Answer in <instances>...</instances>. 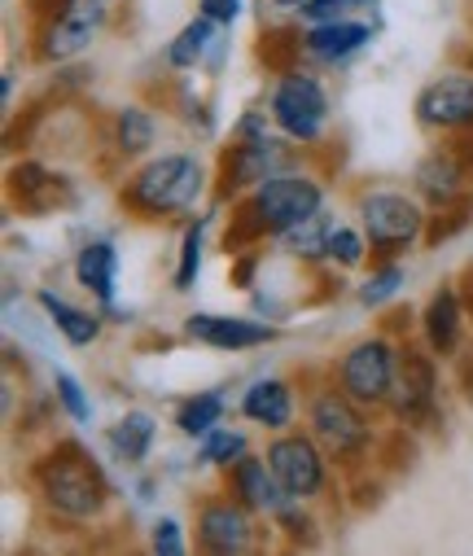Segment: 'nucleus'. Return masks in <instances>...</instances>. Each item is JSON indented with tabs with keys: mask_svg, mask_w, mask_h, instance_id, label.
Here are the masks:
<instances>
[{
	"mask_svg": "<svg viewBox=\"0 0 473 556\" xmlns=\"http://www.w3.org/2000/svg\"><path fill=\"white\" fill-rule=\"evenodd\" d=\"M408 286V271H403V258H373L360 276V286H356V303L364 312H386Z\"/></svg>",
	"mask_w": 473,
	"mask_h": 556,
	"instance_id": "nucleus-28",
	"label": "nucleus"
},
{
	"mask_svg": "<svg viewBox=\"0 0 473 556\" xmlns=\"http://www.w3.org/2000/svg\"><path fill=\"white\" fill-rule=\"evenodd\" d=\"M272 136H281V131H276V118L267 105H246L228 127V141H272Z\"/></svg>",
	"mask_w": 473,
	"mask_h": 556,
	"instance_id": "nucleus-35",
	"label": "nucleus"
},
{
	"mask_svg": "<svg viewBox=\"0 0 473 556\" xmlns=\"http://www.w3.org/2000/svg\"><path fill=\"white\" fill-rule=\"evenodd\" d=\"M75 286L105 312V320H119V245L110 237H88L75 250Z\"/></svg>",
	"mask_w": 473,
	"mask_h": 556,
	"instance_id": "nucleus-20",
	"label": "nucleus"
},
{
	"mask_svg": "<svg viewBox=\"0 0 473 556\" xmlns=\"http://www.w3.org/2000/svg\"><path fill=\"white\" fill-rule=\"evenodd\" d=\"M315 150H302L285 136H272V141H228L215 154V206H233L237 198H246L254 185H263L267 176L307 163Z\"/></svg>",
	"mask_w": 473,
	"mask_h": 556,
	"instance_id": "nucleus-11",
	"label": "nucleus"
},
{
	"mask_svg": "<svg viewBox=\"0 0 473 556\" xmlns=\"http://www.w3.org/2000/svg\"><path fill=\"white\" fill-rule=\"evenodd\" d=\"M294 40H298V62L315 71H338L377 40V23L360 14L329 18V23H294Z\"/></svg>",
	"mask_w": 473,
	"mask_h": 556,
	"instance_id": "nucleus-15",
	"label": "nucleus"
},
{
	"mask_svg": "<svg viewBox=\"0 0 473 556\" xmlns=\"http://www.w3.org/2000/svg\"><path fill=\"white\" fill-rule=\"evenodd\" d=\"M276 118V131L285 141L302 146V150H321L325 136L334 127V97L329 84L321 79V71L307 62H289L281 71H272L267 84V101H263Z\"/></svg>",
	"mask_w": 473,
	"mask_h": 556,
	"instance_id": "nucleus-5",
	"label": "nucleus"
},
{
	"mask_svg": "<svg viewBox=\"0 0 473 556\" xmlns=\"http://www.w3.org/2000/svg\"><path fill=\"white\" fill-rule=\"evenodd\" d=\"M302 426L315 434V443L329 452V460L338 465V473L347 482L360 478V473H373V465L382 460L377 412L356 403L329 377V368L302 381Z\"/></svg>",
	"mask_w": 473,
	"mask_h": 556,
	"instance_id": "nucleus-4",
	"label": "nucleus"
},
{
	"mask_svg": "<svg viewBox=\"0 0 473 556\" xmlns=\"http://www.w3.org/2000/svg\"><path fill=\"white\" fill-rule=\"evenodd\" d=\"M220 211V206H215ZM215 211L207 215H194L185 219V232H181V254H176V271H172V290L176 294H189L202 276V258H207V232L215 224Z\"/></svg>",
	"mask_w": 473,
	"mask_h": 556,
	"instance_id": "nucleus-29",
	"label": "nucleus"
},
{
	"mask_svg": "<svg viewBox=\"0 0 473 556\" xmlns=\"http://www.w3.org/2000/svg\"><path fill=\"white\" fill-rule=\"evenodd\" d=\"M36 307L45 312V320L62 333V342L66 346H75V351H88L92 342H101V333H105V312L101 307H79V303H71L66 294H58V290H36Z\"/></svg>",
	"mask_w": 473,
	"mask_h": 556,
	"instance_id": "nucleus-23",
	"label": "nucleus"
},
{
	"mask_svg": "<svg viewBox=\"0 0 473 556\" xmlns=\"http://www.w3.org/2000/svg\"><path fill=\"white\" fill-rule=\"evenodd\" d=\"M460 66H473V49H469V53H460Z\"/></svg>",
	"mask_w": 473,
	"mask_h": 556,
	"instance_id": "nucleus-45",
	"label": "nucleus"
},
{
	"mask_svg": "<svg viewBox=\"0 0 473 556\" xmlns=\"http://www.w3.org/2000/svg\"><path fill=\"white\" fill-rule=\"evenodd\" d=\"M237 412L241 421L263 430V434H281V430H294L298 416H302V390L294 377L285 372H267V377H254L241 399H237Z\"/></svg>",
	"mask_w": 473,
	"mask_h": 556,
	"instance_id": "nucleus-19",
	"label": "nucleus"
},
{
	"mask_svg": "<svg viewBox=\"0 0 473 556\" xmlns=\"http://www.w3.org/2000/svg\"><path fill=\"white\" fill-rule=\"evenodd\" d=\"M412 189L430 211H451L473 202V136H443L412 167Z\"/></svg>",
	"mask_w": 473,
	"mask_h": 556,
	"instance_id": "nucleus-13",
	"label": "nucleus"
},
{
	"mask_svg": "<svg viewBox=\"0 0 473 556\" xmlns=\"http://www.w3.org/2000/svg\"><path fill=\"white\" fill-rule=\"evenodd\" d=\"M377 5V0H311L294 14V23H329V18H351L360 10Z\"/></svg>",
	"mask_w": 473,
	"mask_h": 556,
	"instance_id": "nucleus-37",
	"label": "nucleus"
},
{
	"mask_svg": "<svg viewBox=\"0 0 473 556\" xmlns=\"http://www.w3.org/2000/svg\"><path fill=\"white\" fill-rule=\"evenodd\" d=\"M97 5H101V10L110 14V10H119V0H97Z\"/></svg>",
	"mask_w": 473,
	"mask_h": 556,
	"instance_id": "nucleus-44",
	"label": "nucleus"
},
{
	"mask_svg": "<svg viewBox=\"0 0 473 556\" xmlns=\"http://www.w3.org/2000/svg\"><path fill=\"white\" fill-rule=\"evenodd\" d=\"M189 547H194V530L181 517H172V513L153 517V526H149V552L153 556H185Z\"/></svg>",
	"mask_w": 473,
	"mask_h": 556,
	"instance_id": "nucleus-34",
	"label": "nucleus"
},
{
	"mask_svg": "<svg viewBox=\"0 0 473 556\" xmlns=\"http://www.w3.org/2000/svg\"><path fill=\"white\" fill-rule=\"evenodd\" d=\"M250 452V434L237 430V426H215L207 439H198V465L224 473L228 465H237L241 456Z\"/></svg>",
	"mask_w": 473,
	"mask_h": 556,
	"instance_id": "nucleus-32",
	"label": "nucleus"
},
{
	"mask_svg": "<svg viewBox=\"0 0 473 556\" xmlns=\"http://www.w3.org/2000/svg\"><path fill=\"white\" fill-rule=\"evenodd\" d=\"M27 491L36 495L40 513L62 526H97L114 508V482L79 439L49 443L27 465Z\"/></svg>",
	"mask_w": 473,
	"mask_h": 556,
	"instance_id": "nucleus-2",
	"label": "nucleus"
},
{
	"mask_svg": "<svg viewBox=\"0 0 473 556\" xmlns=\"http://www.w3.org/2000/svg\"><path fill=\"white\" fill-rule=\"evenodd\" d=\"M105 141H110V154L119 163H140L158 150V114L145 105V101H127L110 114L105 123Z\"/></svg>",
	"mask_w": 473,
	"mask_h": 556,
	"instance_id": "nucleus-22",
	"label": "nucleus"
},
{
	"mask_svg": "<svg viewBox=\"0 0 473 556\" xmlns=\"http://www.w3.org/2000/svg\"><path fill=\"white\" fill-rule=\"evenodd\" d=\"M224 491H233L250 513H259L263 521H272L294 495L281 486V478H276V469L267 465V456L263 452H246L237 465H228L224 473Z\"/></svg>",
	"mask_w": 473,
	"mask_h": 556,
	"instance_id": "nucleus-21",
	"label": "nucleus"
},
{
	"mask_svg": "<svg viewBox=\"0 0 473 556\" xmlns=\"http://www.w3.org/2000/svg\"><path fill=\"white\" fill-rule=\"evenodd\" d=\"M181 333L189 342L224 351V355H246V351L272 346L281 338V329L263 316H224V312H189Z\"/></svg>",
	"mask_w": 473,
	"mask_h": 556,
	"instance_id": "nucleus-18",
	"label": "nucleus"
},
{
	"mask_svg": "<svg viewBox=\"0 0 473 556\" xmlns=\"http://www.w3.org/2000/svg\"><path fill=\"white\" fill-rule=\"evenodd\" d=\"M412 118L421 131L430 136H473V66H451L443 75H434L416 101H412Z\"/></svg>",
	"mask_w": 473,
	"mask_h": 556,
	"instance_id": "nucleus-14",
	"label": "nucleus"
},
{
	"mask_svg": "<svg viewBox=\"0 0 473 556\" xmlns=\"http://www.w3.org/2000/svg\"><path fill=\"white\" fill-rule=\"evenodd\" d=\"M451 390L473 407V338H469L464 351L451 359Z\"/></svg>",
	"mask_w": 473,
	"mask_h": 556,
	"instance_id": "nucleus-39",
	"label": "nucleus"
},
{
	"mask_svg": "<svg viewBox=\"0 0 473 556\" xmlns=\"http://www.w3.org/2000/svg\"><path fill=\"white\" fill-rule=\"evenodd\" d=\"M27 18H32V58L40 66H71L92 49L110 14L97 0H32Z\"/></svg>",
	"mask_w": 473,
	"mask_h": 556,
	"instance_id": "nucleus-8",
	"label": "nucleus"
},
{
	"mask_svg": "<svg viewBox=\"0 0 473 556\" xmlns=\"http://www.w3.org/2000/svg\"><path fill=\"white\" fill-rule=\"evenodd\" d=\"M386 416L395 430H408V434H425L443 426V359L425 342L403 338L399 377H395Z\"/></svg>",
	"mask_w": 473,
	"mask_h": 556,
	"instance_id": "nucleus-9",
	"label": "nucleus"
},
{
	"mask_svg": "<svg viewBox=\"0 0 473 556\" xmlns=\"http://www.w3.org/2000/svg\"><path fill=\"white\" fill-rule=\"evenodd\" d=\"M53 403L62 407V416L66 421H75V426H92V394H88V386L71 372V368H53Z\"/></svg>",
	"mask_w": 473,
	"mask_h": 556,
	"instance_id": "nucleus-33",
	"label": "nucleus"
},
{
	"mask_svg": "<svg viewBox=\"0 0 473 556\" xmlns=\"http://www.w3.org/2000/svg\"><path fill=\"white\" fill-rule=\"evenodd\" d=\"M373 263L369 232L351 219H338L329 232V271H364Z\"/></svg>",
	"mask_w": 473,
	"mask_h": 556,
	"instance_id": "nucleus-30",
	"label": "nucleus"
},
{
	"mask_svg": "<svg viewBox=\"0 0 473 556\" xmlns=\"http://www.w3.org/2000/svg\"><path fill=\"white\" fill-rule=\"evenodd\" d=\"M456 281H460V290H464V303H469V316H473V258L464 263V271L456 276Z\"/></svg>",
	"mask_w": 473,
	"mask_h": 556,
	"instance_id": "nucleus-42",
	"label": "nucleus"
},
{
	"mask_svg": "<svg viewBox=\"0 0 473 556\" xmlns=\"http://www.w3.org/2000/svg\"><path fill=\"white\" fill-rule=\"evenodd\" d=\"M224 40V27H215L211 18H202V14H194L172 40H167V49H163V66L172 71V75H189V71H202L207 62H211V53H215V45Z\"/></svg>",
	"mask_w": 473,
	"mask_h": 556,
	"instance_id": "nucleus-25",
	"label": "nucleus"
},
{
	"mask_svg": "<svg viewBox=\"0 0 473 556\" xmlns=\"http://www.w3.org/2000/svg\"><path fill=\"white\" fill-rule=\"evenodd\" d=\"M153 443H158V416L145 412V407H127L119 421L105 430V447H110V456H114L119 465H132V469L149 460Z\"/></svg>",
	"mask_w": 473,
	"mask_h": 556,
	"instance_id": "nucleus-26",
	"label": "nucleus"
},
{
	"mask_svg": "<svg viewBox=\"0 0 473 556\" xmlns=\"http://www.w3.org/2000/svg\"><path fill=\"white\" fill-rule=\"evenodd\" d=\"M430 215L434 211L421 202L416 189H395V185L356 189V224L369 232L373 258H408L412 250H421L430 232Z\"/></svg>",
	"mask_w": 473,
	"mask_h": 556,
	"instance_id": "nucleus-6",
	"label": "nucleus"
},
{
	"mask_svg": "<svg viewBox=\"0 0 473 556\" xmlns=\"http://www.w3.org/2000/svg\"><path fill=\"white\" fill-rule=\"evenodd\" d=\"M321 206H329V172L311 167V159L294 163L233 202V215L224 228V254L233 258L237 250H254L263 241H276L285 228L302 224Z\"/></svg>",
	"mask_w": 473,
	"mask_h": 556,
	"instance_id": "nucleus-3",
	"label": "nucleus"
},
{
	"mask_svg": "<svg viewBox=\"0 0 473 556\" xmlns=\"http://www.w3.org/2000/svg\"><path fill=\"white\" fill-rule=\"evenodd\" d=\"M198 14L211 18L215 27L233 31L241 23V14H246V0H198Z\"/></svg>",
	"mask_w": 473,
	"mask_h": 556,
	"instance_id": "nucleus-38",
	"label": "nucleus"
},
{
	"mask_svg": "<svg viewBox=\"0 0 473 556\" xmlns=\"http://www.w3.org/2000/svg\"><path fill=\"white\" fill-rule=\"evenodd\" d=\"M224 416H228V394L224 390H194V394H185L181 403H176V412H172V426H176V434H185V439H207L215 426H224Z\"/></svg>",
	"mask_w": 473,
	"mask_h": 556,
	"instance_id": "nucleus-27",
	"label": "nucleus"
},
{
	"mask_svg": "<svg viewBox=\"0 0 473 556\" xmlns=\"http://www.w3.org/2000/svg\"><path fill=\"white\" fill-rule=\"evenodd\" d=\"M259 513H250L233 491H202L194 500V547L207 556H246L259 552L267 530Z\"/></svg>",
	"mask_w": 473,
	"mask_h": 556,
	"instance_id": "nucleus-12",
	"label": "nucleus"
},
{
	"mask_svg": "<svg viewBox=\"0 0 473 556\" xmlns=\"http://www.w3.org/2000/svg\"><path fill=\"white\" fill-rule=\"evenodd\" d=\"M0 92H5V114H14V97H18V79H14V71L0 75Z\"/></svg>",
	"mask_w": 473,
	"mask_h": 556,
	"instance_id": "nucleus-41",
	"label": "nucleus"
},
{
	"mask_svg": "<svg viewBox=\"0 0 473 556\" xmlns=\"http://www.w3.org/2000/svg\"><path fill=\"white\" fill-rule=\"evenodd\" d=\"M5 193H10V206L32 215V219H49V215H62L79 202V185L53 167V163H40V159H18L10 163V176H5Z\"/></svg>",
	"mask_w": 473,
	"mask_h": 556,
	"instance_id": "nucleus-16",
	"label": "nucleus"
},
{
	"mask_svg": "<svg viewBox=\"0 0 473 556\" xmlns=\"http://www.w3.org/2000/svg\"><path fill=\"white\" fill-rule=\"evenodd\" d=\"M267 5H272L276 14H289V18H294L302 5H311V0H267Z\"/></svg>",
	"mask_w": 473,
	"mask_h": 556,
	"instance_id": "nucleus-43",
	"label": "nucleus"
},
{
	"mask_svg": "<svg viewBox=\"0 0 473 556\" xmlns=\"http://www.w3.org/2000/svg\"><path fill=\"white\" fill-rule=\"evenodd\" d=\"M334 224H338V215L329 206H321L302 224L285 228L272 245H276V254H285L298 267H329V232H334Z\"/></svg>",
	"mask_w": 473,
	"mask_h": 556,
	"instance_id": "nucleus-24",
	"label": "nucleus"
},
{
	"mask_svg": "<svg viewBox=\"0 0 473 556\" xmlns=\"http://www.w3.org/2000/svg\"><path fill=\"white\" fill-rule=\"evenodd\" d=\"M263 456H267V465L276 469L281 486H285L294 500H307V504H325V500L334 495V482L343 478L338 465L329 460V452L315 443V434H311L307 426L267 434Z\"/></svg>",
	"mask_w": 473,
	"mask_h": 556,
	"instance_id": "nucleus-10",
	"label": "nucleus"
},
{
	"mask_svg": "<svg viewBox=\"0 0 473 556\" xmlns=\"http://www.w3.org/2000/svg\"><path fill=\"white\" fill-rule=\"evenodd\" d=\"M267 526L289 547H315V543H321V517H315V504H307V500H289Z\"/></svg>",
	"mask_w": 473,
	"mask_h": 556,
	"instance_id": "nucleus-31",
	"label": "nucleus"
},
{
	"mask_svg": "<svg viewBox=\"0 0 473 556\" xmlns=\"http://www.w3.org/2000/svg\"><path fill=\"white\" fill-rule=\"evenodd\" d=\"M399 351H403V338L390 325H377L373 333L356 338L351 346H343L329 359V377L356 403H364L369 412L386 416L390 394H395V377H399Z\"/></svg>",
	"mask_w": 473,
	"mask_h": 556,
	"instance_id": "nucleus-7",
	"label": "nucleus"
},
{
	"mask_svg": "<svg viewBox=\"0 0 473 556\" xmlns=\"http://www.w3.org/2000/svg\"><path fill=\"white\" fill-rule=\"evenodd\" d=\"M215 198V163L198 150H153L119 180V206L136 224H185Z\"/></svg>",
	"mask_w": 473,
	"mask_h": 556,
	"instance_id": "nucleus-1",
	"label": "nucleus"
},
{
	"mask_svg": "<svg viewBox=\"0 0 473 556\" xmlns=\"http://www.w3.org/2000/svg\"><path fill=\"white\" fill-rule=\"evenodd\" d=\"M172 105H176V114H181V123L189 131H198L202 141H211V136H215V114H211V101L207 97H198L194 88H181V97Z\"/></svg>",
	"mask_w": 473,
	"mask_h": 556,
	"instance_id": "nucleus-36",
	"label": "nucleus"
},
{
	"mask_svg": "<svg viewBox=\"0 0 473 556\" xmlns=\"http://www.w3.org/2000/svg\"><path fill=\"white\" fill-rule=\"evenodd\" d=\"M259 263H263L259 245L233 254V286H237V290H254V271H259Z\"/></svg>",
	"mask_w": 473,
	"mask_h": 556,
	"instance_id": "nucleus-40",
	"label": "nucleus"
},
{
	"mask_svg": "<svg viewBox=\"0 0 473 556\" xmlns=\"http://www.w3.org/2000/svg\"><path fill=\"white\" fill-rule=\"evenodd\" d=\"M469 329H473V316H469V303H464L460 281L451 276V281H443V286L421 303V312H416V333H421V342H425L443 364H451V359L464 351Z\"/></svg>",
	"mask_w": 473,
	"mask_h": 556,
	"instance_id": "nucleus-17",
	"label": "nucleus"
}]
</instances>
